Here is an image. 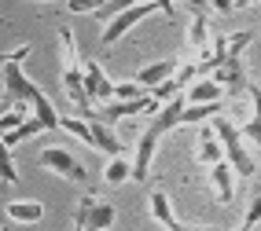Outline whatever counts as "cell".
I'll use <instances>...</instances> for the list:
<instances>
[{
  "label": "cell",
  "instance_id": "6da1fadb",
  "mask_svg": "<svg viewBox=\"0 0 261 231\" xmlns=\"http://www.w3.org/2000/svg\"><path fill=\"white\" fill-rule=\"evenodd\" d=\"M214 129H217L221 143H224V162H228V165L236 169V176H243V180H250V176L257 172V165H254L250 151L243 147V132H239V129L232 125L228 118H214Z\"/></svg>",
  "mask_w": 261,
  "mask_h": 231
},
{
  "label": "cell",
  "instance_id": "7a4b0ae2",
  "mask_svg": "<svg viewBox=\"0 0 261 231\" xmlns=\"http://www.w3.org/2000/svg\"><path fill=\"white\" fill-rule=\"evenodd\" d=\"M37 162H41V169L56 172V176H63V180H70V184H89V169H85L66 147H44L37 154Z\"/></svg>",
  "mask_w": 261,
  "mask_h": 231
},
{
  "label": "cell",
  "instance_id": "3957f363",
  "mask_svg": "<svg viewBox=\"0 0 261 231\" xmlns=\"http://www.w3.org/2000/svg\"><path fill=\"white\" fill-rule=\"evenodd\" d=\"M159 11V4H154V0H144V4H136V8H129V11H121V15H114V19L103 26V33H99V44L103 48H111V44H118L121 37H125V33L136 26V22H144L147 15H154Z\"/></svg>",
  "mask_w": 261,
  "mask_h": 231
},
{
  "label": "cell",
  "instance_id": "277c9868",
  "mask_svg": "<svg viewBox=\"0 0 261 231\" xmlns=\"http://www.w3.org/2000/svg\"><path fill=\"white\" fill-rule=\"evenodd\" d=\"M162 110V103H154V96H144V99H114L107 106H99V118L107 121V125H114V121H129L136 114H159Z\"/></svg>",
  "mask_w": 261,
  "mask_h": 231
},
{
  "label": "cell",
  "instance_id": "5b68a950",
  "mask_svg": "<svg viewBox=\"0 0 261 231\" xmlns=\"http://www.w3.org/2000/svg\"><path fill=\"white\" fill-rule=\"evenodd\" d=\"M114 81L103 74V66L96 63V59H85V92H89V99L96 103V106H107V103H114Z\"/></svg>",
  "mask_w": 261,
  "mask_h": 231
},
{
  "label": "cell",
  "instance_id": "8992f818",
  "mask_svg": "<svg viewBox=\"0 0 261 231\" xmlns=\"http://www.w3.org/2000/svg\"><path fill=\"white\" fill-rule=\"evenodd\" d=\"M214 81L224 84L228 96H243L250 92V81H247V66H243V55H228L217 70H214Z\"/></svg>",
  "mask_w": 261,
  "mask_h": 231
},
{
  "label": "cell",
  "instance_id": "52a82bcc",
  "mask_svg": "<svg viewBox=\"0 0 261 231\" xmlns=\"http://www.w3.org/2000/svg\"><path fill=\"white\" fill-rule=\"evenodd\" d=\"M159 132H154L151 125L140 132V139H136V151H133V180H147L151 176V162H154V147H159Z\"/></svg>",
  "mask_w": 261,
  "mask_h": 231
},
{
  "label": "cell",
  "instance_id": "ba28073f",
  "mask_svg": "<svg viewBox=\"0 0 261 231\" xmlns=\"http://www.w3.org/2000/svg\"><path fill=\"white\" fill-rule=\"evenodd\" d=\"M195 162H199V165H206V169H214L217 162H224V143H221V136H217V129H214V121H206V125L199 129Z\"/></svg>",
  "mask_w": 261,
  "mask_h": 231
},
{
  "label": "cell",
  "instance_id": "9c48e42d",
  "mask_svg": "<svg viewBox=\"0 0 261 231\" xmlns=\"http://www.w3.org/2000/svg\"><path fill=\"white\" fill-rule=\"evenodd\" d=\"M177 70H180V59H154V63H147V66L136 70V77H133V81H140L147 92H154V88H159L162 81H169L173 74H177Z\"/></svg>",
  "mask_w": 261,
  "mask_h": 231
},
{
  "label": "cell",
  "instance_id": "30bf717a",
  "mask_svg": "<svg viewBox=\"0 0 261 231\" xmlns=\"http://www.w3.org/2000/svg\"><path fill=\"white\" fill-rule=\"evenodd\" d=\"M92 125V151H103L107 158H118V154H125V143L118 139V132L107 125V121L99 118V110H96V118L89 121Z\"/></svg>",
  "mask_w": 261,
  "mask_h": 231
},
{
  "label": "cell",
  "instance_id": "8fae6325",
  "mask_svg": "<svg viewBox=\"0 0 261 231\" xmlns=\"http://www.w3.org/2000/svg\"><path fill=\"white\" fill-rule=\"evenodd\" d=\"M184 110H188V99H184V96L169 99L162 110L151 118V129L159 132V136H166V132H173V129H180V125H184Z\"/></svg>",
  "mask_w": 261,
  "mask_h": 231
},
{
  "label": "cell",
  "instance_id": "7c38bea8",
  "mask_svg": "<svg viewBox=\"0 0 261 231\" xmlns=\"http://www.w3.org/2000/svg\"><path fill=\"white\" fill-rule=\"evenodd\" d=\"M210 41H214V30L206 22V15H191V22H188V51H191L195 63L210 51Z\"/></svg>",
  "mask_w": 261,
  "mask_h": 231
},
{
  "label": "cell",
  "instance_id": "4fadbf2b",
  "mask_svg": "<svg viewBox=\"0 0 261 231\" xmlns=\"http://www.w3.org/2000/svg\"><path fill=\"white\" fill-rule=\"evenodd\" d=\"M210 191L217 194L221 206H232V198H236V169L228 162H217L210 169Z\"/></svg>",
  "mask_w": 261,
  "mask_h": 231
},
{
  "label": "cell",
  "instance_id": "5bb4252c",
  "mask_svg": "<svg viewBox=\"0 0 261 231\" xmlns=\"http://www.w3.org/2000/svg\"><path fill=\"white\" fill-rule=\"evenodd\" d=\"M147 213H151V220L159 224L162 231L180 227V220H177V213H173V202H169L166 191H151V194H147Z\"/></svg>",
  "mask_w": 261,
  "mask_h": 231
},
{
  "label": "cell",
  "instance_id": "9a60e30c",
  "mask_svg": "<svg viewBox=\"0 0 261 231\" xmlns=\"http://www.w3.org/2000/svg\"><path fill=\"white\" fill-rule=\"evenodd\" d=\"M4 217L15 220V224H41L44 220V206L33 202V198H15L4 206Z\"/></svg>",
  "mask_w": 261,
  "mask_h": 231
},
{
  "label": "cell",
  "instance_id": "2e32d148",
  "mask_svg": "<svg viewBox=\"0 0 261 231\" xmlns=\"http://www.w3.org/2000/svg\"><path fill=\"white\" fill-rule=\"evenodd\" d=\"M224 96H228V92H224V84L214 81V77H199V81L184 92L188 103H224Z\"/></svg>",
  "mask_w": 261,
  "mask_h": 231
},
{
  "label": "cell",
  "instance_id": "e0dca14e",
  "mask_svg": "<svg viewBox=\"0 0 261 231\" xmlns=\"http://www.w3.org/2000/svg\"><path fill=\"white\" fill-rule=\"evenodd\" d=\"M114 220H118V209L96 194V202L89 206V231H111Z\"/></svg>",
  "mask_w": 261,
  "mask_h": 231
},
{
  "label": "cell",
  "instance_id": "ac0fdd59",
  "mask_svg": "<svg viewBox=\"0 0 261 231\" xmlns=\"http://www.w3.org/2000/svg\"><path fill=\"white\" fill-rule=\"evenodd\" d=\"M221 110H224V103H188L184 125H206V121L221 118Z\"/></svg>",
  "mask_w": 261,
  "mask_h": 231
},
{
  "label": "cell",
  "instance_id": "d6986e66",
  "mask_svg": "<svg viewBox=\"0 0 261 231\" xmlns=\"http://www.w3.org/2000/svg\"><path fill=\"white\" fill-rule=\"evenodd\" d=\"M103 180H107L111 187H121L125 180H133V158H125V154L111 158L107 169H103Z\"/></svg>",
  "mask_w": 261,
  "mask_h": 231
},
{
  "label": "cell",
  "instance_id": "ffe728a7",
  "mask_svg": "<svg viewBox=\"0 0 261 231\" xmlns=\"http://www.w3.org/2000/svg\"><path fill=\"white\" fill-rule=\"evenodd\" d=\"M59 129H63V132H70L74 139H81L85 147H92V125H89L85 118H77V114H63Z\"/></svg>",
  "mask_w": 261,
  "mask_h": 231
},
{
  "label": "cell",
  "instance_id": "44dd1931",
  "mask_svg": "<svg viewBox=\"0 0 261 231\" xmlns=\"http://www.w3.org/2000/svg\"><path fill=\"white\" fill-rule=\"evenodd\" d=\"M37 132H48V129H44V121H41V118H30L26 125H19L15 132H4V151H11V147H19L22 139H30V136H37Z\"/></svg>",
  "mask_w": 261,
  "mask_h": 231
},
{
  "label": "cell",
  "instance_id": "7402d4cb",
  "mask_svg": "<svg viewBox=\"0 0 261 231\" xmlns=\"http://www.w3.org/2000/svg\"><path fill=\"white\" fill-rule=\"evenodd\" d=\"M151 96H154V103H162V106H166L169 99H177V96H184V84L177 81V74H173L169 81H162L159 88H154V92H151Z\"/></svg>",
  "mask_w": 261,
  "mask_h": 231
},
{
  "label": "cell",
  "instance_id": "603a6c76",
  "mask_svg": "<svg viewBox=\"0 0 261 231\" xmlns=\"http://www.w3.org/2000/svg\"><path fill=\"white\" fill-rule=\"evenodd\" d=\"M144 96H151L147 88L140 84V81H118V88H114V99H144Z\"/></svg>",
  "mask_w": 261,
  "mask_h": 231
},
{
  "label": "cell",
  "instance_id": "cb8c5ba5",
  "mask_svg": "<svg viewBox=\"0 0 261 231\" xmlns=\"http://www.w3.org/2000/svg\"><path fill=\"white\" fill-rule=\"evenodd\" d=\"M257 33L261 30H236V33H228V55H243V48H247Z\"/></svg>",
  "mask_w": 261,
  "mask_h": 231
},
{
  "label": "cell",
  "instance_id": "d4e9b609",
  "mask_svg": "<svg viewBox=\"0 0 261 231\" xmlns=\"http://www.w3.org/2000/svg\"><path fill=\"white\" fill-rule=\"evenodd\" d=\"M111 0H66V11H74V15H89V11H103Z\"/></svg>",
  "mask_w": 261,
  "mask_h": 231
},
{
  "label": "cell",
  "instance_id": "484cf974",
  "mask_svg": "<svg viewBox=\"0 0 261 231\" xmlns=\"http://www.w3.org/2000/svg\"><path fill=\"white\" fill-rule=\"evenodd\" d=\"M261 224V187L254 191V198L247 206V213H243V227H257Z\"/></svg>",
  "mask_w": 261,
  "mask_h": 231
},
{
  "label": "cell",
  "instance_id": "4316f807",
  "mask_svg": "<svg viewBox=\"0 0 261 231\" xmlns=\"http://www.w3.org/2000/svg\"><path fill=\"white\" fill-rule=\"evenodd\" d=\"M0 176H4V184H19V169H15L11 151H4V158H0Z\"/></svg>",
  "mask_w": 261,
  "mask_h": 231
},
{
  "label": "cell",
  "instance_id": "83f0119b",
  "mask_svg": "<svg viewBox=\"0 0 261 231\" xmlns=\"http://www.w3.org/2000/svg\"><path fill=\"white\" fill-rule=\"evenodd\" d=\"M243 139H250V143H257L261 147V118H250V121H243Z\"/></svg>",
  "mask_w": 261,
  "mask_h": 231
},
{
  "label": "cell",
  "instance_id": "f1b7e54d",
  "mask_svg": "<svg viewBox=\"0 0 261 231\" xmlns=\"http://www.w3.org/2000/svg\"><path fill=\"white\" fill-rule=\"evenodd\" d=\"M30 51H33V44H19V48L4 51V63H15V66H22V63L30 59Z\"/></svg>",
  "mask_w": 261,
  "mask_h": 231
},
{
  "label": "cell",
  "instance_id": "f546056e",
  "mask_svg": "<svg viewBox=\"0 0 261 231\" xmlns=\"http://www.w3.org/2000/svg\"><path fill=\"white\" fill-rule=\"evenodd\" d=\"M210 8H214L217 15H232V11H236V0H210Z\"/></svg>",
  "mask_w": 261,
  "mask_h": 231
},
{
  "label": "cell",
  "instance_id": "4dcf8cb0",
  "mask_svg": "<svg viewBox=\"0 0 261 231\" xmlns=\"http://www.w3.org/2000/svg\"><path fill=\"white\" fill-rule=\"evenodd\" d=\"M154 4H159V11L166 19H177V0H154Z\"/></svg>",
  "mask_w": 261,
  "mask_h": 231
},
{
  "label": "cell",
  "instance_id": "1f68e13d",
  "mask_svg": "<svg viewBox=\"0 0 261 231\" xmlns=\"http://www.w3.org/2000/svg\"><path fill=\"white\" fill-rule=\"evenodd\" d=\"M250 103H254V118H261V84H250Z\"/></svg>",
  "mask_w": 261,
  "mask_h": 231
},
{
  "label": "cell",
  "instance_id": "d6a6232c",
  "mask_svg": "<svg viewBox=\"0 0 261 231\" xmlns=\"http://www.w3.org/2000/svg\"><path fill=\"white\" fill-rule=\"evenodd\" d=\"M184 8H191L195 15H206L210 11V0H184Z\"/></svg>",
  "mask_w": 261,
  "mask_h": 231
},
{
  "label": "cell",
  "instance_id": "836d02e7",
  "mask_svg": "<svg viewBox=\"0 0 261 231\" xmlns=\"http://www.w3.org/2000/svg\"><path fill=\"white\" fill-rule=\"evenodd\" d=\"M173 231H214V227H188V224H180V227H173Z\"/></svg>",
  "mask_w": 261,
  "mask_h": 231
},
{
  "label": "cell",
  "instance_id": "e575fe53",
  "mask_svg": "<svg viewBox=\"0 0 261 231\" xmlns=\"http://www.w3.org/2000/svg\"><path fill=\"white\" fill-rule=\"evenodd\" d=\"M254 4H261V0H236V8H254Z\"/></svg>",
  "mask_w": 261,
  "mask_h": 231
},
{
  "label": "cell",
  "instance_id": "d590c367",
  "mask_svg": "<svg viewBox=\"0 0 261 231\" xmlns=\"http://www.w3.org/2000/svg\"><path fill=\"white\" fill-rule=\"evenodd\" d=\"M41 4H66V0H41Z\"/></svg>",
  "mask_w": 261,
  "mask_h": 231
},
{
  "label": "cell",
  "instance_id": "8d00e7d4",
  "mask_svg": "<svg viewBox=\"0 0 261 231\" xmlns=\"http://www.w3.org/2000/svg\"><path fill=\"white\" fill-rule=\"evenodd\" d=\"M232 231H250V227H243V224H239V227H232Z\"/></svg>",
  "mask_w": 261,
  "mask_h": 231
},
{
  "label": "cell",
  "instance_id": "74e56055",
  "mask_svg": "<svg viewBox=\"0 0 261 231\" xmlns=\"http://www.w3.org/2000/svg\"><path fill=\"white\" fill-rule=\"evenodd\" d=\"M257 30H261V26H257Z\"/></svg>",
  "mask_w": 261,
  "mask_h": 231
}]
</instances>
